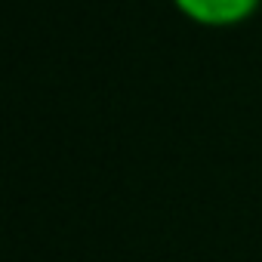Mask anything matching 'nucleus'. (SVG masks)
<instances>
[{"instance_id": "nucleus-1", "label": "nucleus", "mask_w": 262, "mask_h": 262, "mask_svg": "<svg viewBox=\"0 0 262 262\" xmlns=\"http://www.w3.org/2000/svg\"><path fill=\"white\" fill-rule=\"evenodd\" d=\"M179 10L204 25H231L247 19L259 0H176Z\"/></svg>"}]
</instances>
